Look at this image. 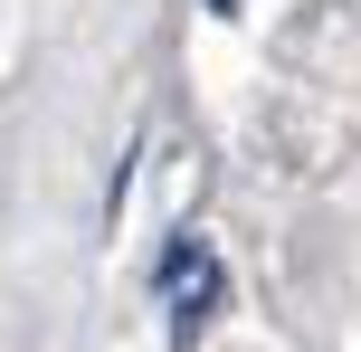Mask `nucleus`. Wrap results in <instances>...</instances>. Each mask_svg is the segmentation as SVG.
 I'll return each instance as SVG.
<instances>
[{"mask_svg":"<svg viewBox=\"0 0 361 352\" xmlns=\"http://www.w3.org/2000/svg\"><path fill=\"white\" fill-rule=\"evenodd\" d=\"M152 305L171 315V343H200L219 315H228V267H219V248L200 238V229L162 238V257H152Z\"/></svg>","mask_w":361,"mask_h":352,"instance_id":"f257e3e1","label":"nucleus"},{"mask_svg":"<svg viewBox=\"0 0 361 352\" xmlns=\"http://www.w3.org/2000/svg\"><path fill=\"white\" fill-rule=\"evenodd\" d=\"M209 10H219V19H228V10H238V0H209Z\"/></svg>","mask_w":361,"mask_h":352,"instance_id":"f03ea898","label":"nucleus"}]
</instances>
